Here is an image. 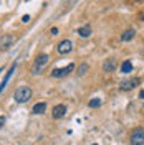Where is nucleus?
I'll return each mask as SVG.
<instances>
[{
	"label": "nucleus",
	"mask_w": 144,
	"mask_h": 145,
	"mask_svg": "<svg viewBox=\"0 0 144 145\" xmlns=\"http://www.w3.org/2000/svg\"><path fill=\"white\" fill-rule=\"evenodd\" d=\"M131 2H137V0H131Z\"/></svg>",
	"instance_id": "obj_22"
},
{
	"label": "nucleus",
	"mask_w": 144,
	"mask_h": 145,
	"mask_svg": "<svg viewBox=\"0 0 144 145\" xmlns=\"http://www.w3.org/2000/svg\"><path fill=\"white\" fill-rule=\"evenodd\" d=\"M13 43H15V36L13 35H2L0 36V51H7Z\"/></svg>",
	"instance_id": "obj_4"
},
{
	"label": "nucleus",
	"mask_w": 144,
	"mask_h": 145,
	"mask_svg": "<svg viewBox=\"0 0 144 145\" xmlns=\"http://www.w3.org/2000/svg\"><path fill=\"white\" fill-rule=\"evenodd\" d=\"M137 84H139V79H137V78H133V79H126V81H121L119 88H121L123 91H131V89H134Z\"/></svg>",
	"instance_id": "obj_6"
},
{
	"label": "nucleus",
	"mask_w": 144,
	"mask_h": 145,
	"mask_svg": "<svg viewBox=\"0 0 144 145\" xmlns=\"http://www.w3.org/2000/svg\"><path fill=\"white\" fill-rule=\"evenodd\" d=\"M118 68V63L114 58H109V59H106L104 61V64H103V69H104V72H113L114 69Z\"/></svg>",
	"instance_id": "obj_9"
},
{
	"label": "nucleus",
	"mask_w": 144,
	"mask_h": 145,
	"mask_svg": "<svg viewBox=\"0 0 144 145\" xmlns=\"http://www.w3.org/2000/svg\"><path fill=\"white\" fill-rule=\"evenodd\" d=\"M13 97H15V101H17V102H20V104L28 102V101L32 99V89H30L28 86H20V88L15 91Z\"/></svg>",
	"instance_id": "obj_1"
},
{
	"label": "nucleus",
	"mask_w": 144,
	"mask_h": 145,
	"mask_svg": "<svg viewBox=\"0 0 144 145\" xmlns=\"http://www.w3.org/2000/svg\"><path fill=\"white\" fill-rule=\"evenodd\" d=\"M52 35H58V28H52Z\"/></svg>",
	"instance_id": "obj_19"
},
{
	"label": "nucleus",
	"mask_w": 144,
	"mask_h": 145,
	"mask_svg": "<svg viewBox=\"0 0 144 145\" xmlns=\"http://www.w3.org/2000/svg\"><path fill=\"white\" fill-rule=\"evenodd\" d=\"M129 142H131V145H144V129L143 127H136V129L131 130Z\"/></svg>",
	"instance_id": "obj_2"
},
{
	"label": "nucleus",
	"mask_w": 144,
	"mask_h": 145,
	"mask_svg": "<svg viewBox=\"0 0 144 145\" xmlns=\"http://www.w3.org/2000/svg\"><path fill=\"white\" fill-rule=\"evenodd\" d=\"M22 22H23V23H28V22H30V15H23V17H22Z\"/></svg>",
	"instance_id": "obj_17"
},
{
	"label": "nucleus",
	"mask_w": 144,
	"mask_h": 145,
	"mask_svg": "<svg viewBox=\"0 0 144 145\" xmlns=\"http://www.w3.org/2000/svg\"><path fill=\"white\" fill-rule=\"evenodd\" d=\"M5 120H7V119L3 117V116H0V129L3 127V124H5Z\"/></svg>",
	"instance_id": "obj_18"
},
{
	"label": "nucleus",
	"mask_w": 144,
	"mask_h": 145,
	"mask_svg": "<svg viewBox=\"0 0 144 145\" xmlns=\"http://www.w3.org/2000/svg\"><path fill=\"white\" fill-rule=\"evenodd\" d=\"M78 35H80L81 38H88V36L91 35V28L90 27H81V28H78Z\"/></svg>",
	"instance_id": "obj_12"
},
{
	"label": "nucleus",
	"mask_w": 144,
	"mask_h": 145,
	"mask_svg": "<svg viewBox=\"0 0 144 145\" xmlns=\"http://www.w3.org/2000/svg\"><path fill=\"white\" fill-rule=\"evenodd\" d=\"M52 114H53L55 119H61L66 116V107H65V104H58V106H55L53 110H52Z\"/></svg>",
	"instance_id": "obj_8"
},
{
	"label": "nucleus",
	"mask_w": 144,
	"mask_h": 145,
	"mask_svg": "<svg viewBox=\"0 0 144 145\" xmlns=\"http://www.w3.org/2000/svg\"><path fill=\"white\" fill-rule=\"evenodd\" d=\"M141 18H143V22H144V13H143V15H141Z\"/></svg>",
	"instance_id": "obj_21"
},
{
	"label": "nucleus",
	"mask_w": 144,
	"mask_h": 145,
	"mask_svg": "<svg viewBox=\"0 0 144 145\" xmlns=\"http://www.w3.org/2000/svg\"><path fill=\"white\" fill-rule=\"evenodd\" d=\"M71 71H75V64L70 63L66 68H61V69H53V71H52V78H65V76H68Z\"/></svg>",
	"instance_id": "obj_5"
},
{
	"label": "nucleus",
	"mask_w": 144,
	"mask_h": 145,
	"mask_svg": "<svg viewBox=\"0 0 144 145\" xmlns=\"http://www.w3.org/2000/svg\"><path fill=\"white\" fill-rule=\"evenodd\" d=\"M121 71L124 72V74L133 71V64H131V61H124V63L121 64Z\"/></svg>",
	"instance_id": "obj_14"
},
{
	"label": "nucleus",
	"mask_w": 144,
	"mask_h": 145,
	"mask_svg": "<svg viewBox=\"0 0 144 145\" xmlns=\"http://www.w3.org/2000/svg\"><path fill=\"white\" fill-rule=\"evenodd\" d=\"M73 50V43L70 40H63V41H60V45H58V53L60 54H66L70 53Z\"/></svg>",
	"instance_id": "obj_7"
},
{
	"label": "nucleus",
	"mask_w": 144,
	"mask_h": 145,
	"mask_svg": "<svg viewBox=\"0 0 144 145\" xmlns=\"http://www.w3.org/2000/svg\"><path fill=\"white\" fill-rule=\"evenodd\" d=\"M141 97L144 99V91H141Z\"/></svg>",
	"instance_id": "obj_20"
},
{
	"label": "nucleus",
	"mask_w": 144,
	"mask_h": 145,
	"mask_svg": "<svg viewBox=\"0 0 144 145\" xmlns=\"http://www.w3.org/2000/svg\"><path fill=\"white\" fill-rule=\"evenodd\" d=\"M134 35H136V31L133 28H131V30H126V31L121 35V40H123V41H131V40L134 38Z\"/></svg>",
	"instance_id": "obj_10"
},
{
	"label": "nucleus",
	"mask_w": 144,
	"mask_h": 145,
	"mask_svg": "<svg viewBox=\"0 0 144 145\" xmlns=\"http://www.w3.org/2000/svg\"><path fill=\"white\" fill-rule=\"evenodd\" d=\"M88 106H90V107H99V106H101V99H98V97H96V99H91Z\"/></svg>",
	"instance_id": "obj_16"
},
{
	"label": "nucleus",
	"mask_w": 144,
	"mask_h": 145,
	"mask_svg": "<svg viewBox=\"0 0 144 145\" xmlns=\"http://www.w3.org/2000/svg\"><path fill=\"white\" fill-rule=\"evenodd\" d=\"M13 71H15V66H12V68H10V71L7 72V76H5V79H3V82H2V86H0V92L3 91V88L7 86V82L10 81V78H12V74H13Z\"/></svg>",
	"instance_id": "obj_13"
},
{
	"label": "nucleus",
	"mask_w": 144,
	"mask_h": 145,
	"mask_svg": "<svg viewBox=\"0 0 144 145\" xmlns=\"http://www.w3.org/2000/svg\"><path fill=\"white\" fill-rule=\"evenodd\" d=\"M86 72H88V64H81L78 68V76H85Z\"/></svg>",
	"instance_id": "obj_15"
},
{
	"label": "nucleus",
	"mask_w": 144,
	"mask_h": 145,
	"mask_svg": "<svg viewBox=\"0 0 144 145\" xmlns=\"http://www.w3.org/2000/svg\"><path fill=\"white\" fill-rule=\"evenodd\" d=\"M46 110V104L45 102H38L33 106V114H43Z\"/></svg>",
	"instance_id": "obj_11"
},
{
	"label": "nucleus",
	"mask_w": 144,
	"mask_h": 145,
	"mask_svg": "<svg viewBox=\"0 0 144 145\" xmlns=\"http://www.w3.org/2000/svg\"><path fill=\"white\" fill-rule=\"evenodd\" d=\"M93 145H96V144H93Z\"/></svg>",
	"instance_id": "obj_23"
},
{
	"label": "nucleus",
	"mask_w": 144,
	"mask_h": 145,
	"mask_svg": "<svg viewBox=\"0 0 144 145\" xmlns=\"http://www.w3.org/2000/svg\"><path fill=\"white\" fill-rule=\"evenodd\" d=\"M48 59H50V58H48V54H45V53L38 54V56H36V59H35V63H33L32 72H33V74H40L42 68H43L46 63H48Z\"/></svg>",
	"instance_id": "obj_3"
}]
</instances>
